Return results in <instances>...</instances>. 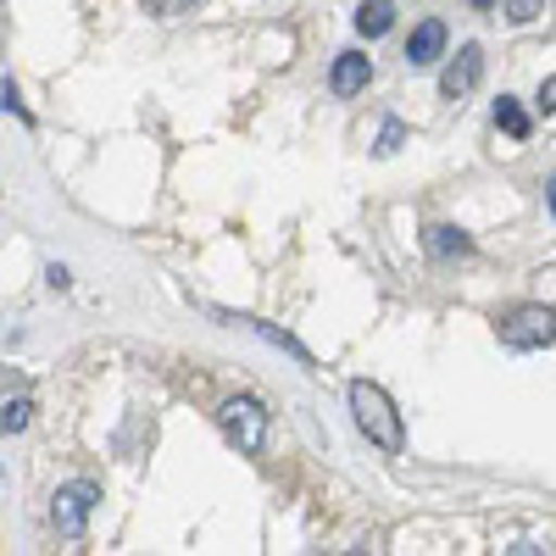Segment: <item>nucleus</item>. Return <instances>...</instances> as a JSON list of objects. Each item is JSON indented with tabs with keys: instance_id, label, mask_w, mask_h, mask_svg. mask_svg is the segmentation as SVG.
<instances>
[{
	"instance_id": "nucleus-4",
	"label": "nucleus",
	"mask_w": 556,
	"mask_h": 556,
	"mask_svg": "<svg viewBox=\"0 0 556 556\" xmlns=\"http://www.w3.org/2000/svg\"><path fill=\"white\" fill-rule=\"evenodd\" d=\"M101 506V484L96 479H73V484H62L56 495H51V529L56 534H84V523H89V513Z\"/></svg>"
},
{
	"instance_id": "nucleus-9",
	"label": "nucleus",
	"mask_w": 556,
	"mask_h": 556,
	"mask_svg": "<svg viewBox=\"0 0 556 556\" xmlns=\"http://www.w3.org/2000/svg\"><path fill=\"white\" fill-rule=\"evenodd\" d=\"M217 317H240L245 329H256V334H262L267 345H278V351H290V356H295V362L306 367V374H317V356H312V351H306V345H301L295 334H285V329H278V323H262V317H245V312H217Z\"/></svg>"
},
{
	"instance_id": "nucleus-12",
	"label": "nucleus",
	"mask_w": 556,
	"mask_h": 556,
	"mask_svg": "<svg viewBox=\"0 0 556 556\" xmlns=\"http://www.w3.org/2000/svg\"><path fill=\"white\" fill-rule=\"evenodd\" d=\"M28 417H34V401H28V395H7V406H0V429H7V434H23Z\"/></svg>"
},
{
	"instance_id": "nucleus-8",
	"label": "nucleus",
	"mask_w": 556,
	"mask_h": 556,
	"mask_svg": "<svg viewBox=\"0 0 556 556\" xmlns=\"http://www.w3.org/2000/svg\"><path fill=\"white\" fill-rule=\"evenodd\" d=\"M424 251L434 262H462V256H473V235H462L456 223H429L424 228Z\"/></svg>"
},
{
	"instance_id": "nucleus-15",
	"label": "nucleus",
	"mask_w": 556,
	"mask_h": 556,
	"mask_svg": "<svg viewBox=\"0 0 556 556\" xmlns=\"http://www.w3.org/2000/svg\"><path fill=\"white\" fill-rule=\"evenodd\" d=\"M139 7H146L151 17H178V12H190L195 0H139Z\"/></svg>"
},
{
	"instance_id": "nucleus-17",
	"label": "nucleus",
	"mask_w": 556,
	"mask_h": 556,
	"mask_svg": "<svg viewBox=\"0 0 556 556\" xmlns=\"http://www.w3.org/2000/svg\"><path fill=\"white\" fill-rule=\"evenodd\" d=\"M540 112H545V117L556 112V73H551V78L540 84Z\"/></svg>"
},
{
	"instance_id": "nucleus-13",
	"label": "nucleus",
	"mask_w": 556,
	"mask_h": 556,
	"mask_svg": "<svg viewBox=\"0 0 556 556\" xmlns=\"http://www.w3.org/2000/svg\"><path fill=\"white\" fill-rule=\"evenodd\" d=\"M406 146V123L401 117H384V128H379V139H374V156H395Z\"/></svg>"
},
{
	"instance_id": "nucleus-7",
	"label": "nucleus",
	"mask_w": 556,
	"mask_h": 556,
	"mask_svg": "<svg viewBox=\"0 0 556 556\" xmlns=\"http://www.w3.org/2000/svg\"><path fill=\"white\" fill-rule=\"evenodd\" d=\"M445 23L440 17H424L412 28V39H406V67H434L440 56H445Z\"/></svg>"
},
{
	"instance_id": "nucleus-2",
	"label": "nucleus",
	"mask_w": 556,
	"mask_h": 556,
	"mask_svg": "<svg viewBox=\"0 0 556 556\" xmlns=\"http://www.w3.org/2000/svg\"><path fill=\"white\" fill-rule=\"evenodd\" d=\"M495 340L506 351H545L556 340V312L540 306V301H523V306H506L495 317Z\"/></svg>"
},
{
	"instance_id": "nucleus-1",
	"label": "nucleus",
	"mask_w": 556,
	"mask_h": 556,
	"mask_svg": "<svg viewBox=\"0 0 556 556\" xmlns=\"http://www.w3.org/2000/svg\"><path fill=\"white\" fill-rule=\"evenodd\" d=\"M345 401H351L356 429H362L367 440H374L384 456H401V451H406V424H401L395 401L384 395V384H374V379H356V384L345 390Z\"/></svg>"
},
{
	"instance_id": "nucleus-3",
	"label": "nucleus",
	"mask_w": 556,
	"mask_h": 556,
	"mask_svg": "<svg viewBox=\"0 0 556 556\" xmlns=\"http://www.w3.org/2000/svg\"><path fill=\"white\" fill-rule=\"evenodd\" d=\"M217 424H223L228 440H235L240 456H262L267 429H273V412H267L256 395H228V401L217 406Z\"/></svg>"
},
{
	"instance_id": "nucleus-18",
	"label": "nucleus",
	"mask_w": 556,
	"mask_h": 556,
	"mask_svg": "<svg viewBox=\"0 0 556 556\" xmlns=\"http://www.w3.org/2000/svg\"><path fill=\"white\" fill-rule=\"evenodd\" d=\"M545 206H551V217H556V173H551V184H545Z\"/></svg>"
},
{
	"instance_id": "nucleus-14",
	"label": "nucleus",
	"mask_w": 556,
	"mask_h": 556,
	"mask_svg": "<svg viewBox=\"0 0 556 556\" xmlns=\"http://www.w3.org/2000/svg\"><path fill=\"white\" fill-rule=\"evenodd\" d=\"M545 7H551V0H506V23H518V28H523V23H534Z\"/></svg>"
},
{
	"instance_id": "nucleus-19",
	"label": "nucleus",
	"mask_w": 556,
	"mask_h": 556,
	"mask_svg": "<svg viewBox=\"0 0 556 556\" xmlns=\"http://www.w3.org/2000/svg\"><path fill=\"white\" fill-rule=\"evenodd\" d=\"M468 7H473V12H490V7H495V0H468Z\"/></svg>"
},
{
	"instance_id": "nucleus-11",
	"label": "nucleus",
	"mask_w": 556,
	"mask_h": 556,
	"mask_svg": "<svg viewBox=\"0 0 556 556\" xmlns=\"http://www.w3.org/2000/svg\"><path fill=\"white\" fill-rule=\"evenodd\" d=\"M490 117H495V128H501L506 139H529V134H534V117H529L523 101H513V96H501Z\"/></svg>"
},
{
	"instance_id": "nucleus-6",
	"label": "nucleus",
	"mask_w": 556,
	"mask_h": 556,
	"mask_svg": "<svg viewBox=\"0 0 556 556\" xmlns=\"http://www.w3.org/2000/svg\"><path fill=\"white\" fill-rule=\"evenodd\" d=\"M374 84V56H362V51H340L334 56V67H329V89L340 101H351V96H362V89Z\"/></svg>"
},
{
	"instance_id": "nucleus-10",
	"label": "nucleus",
	"mask_w": 556,
	"mask_h": 556,
	"mask_svg": "<svg viewBox=\"0 0 556 556\" xmlns=\"http://www.w3.org/2000/svg\"><path fill=\"white\" fill-rule=\"evenodd\" d=\"M395 28V7H390V0H362V7H356V34L362 39H384Z\"/></svg>"
},
{
	"instance_id": "nucleus-5",
	"label": "nucleus",
	"mask_w": 556,
	"mask_h": 556,
	"mask_svg": "<svg viewBox=\"0 0 556 556\" xmlns=\"http://www.w3.org/2000/svg\"><path fill=\"white\" fill-rule=\"evenodd\" d=\"M479 84H484V45H462V51L445 62V73H440V96L445 101H468Z\"/></svg>"
},
{
	"instance_id": "nucleus-16",
	"label": "nucleus",
	"mask_w": 556,
	"mask_h": 556,
	"mask_svg": "<svg viewBox=\"0 0 556 556\" xmlns=\"http://www.w3.org/2000/svg\"><path fill=\"white\" fill-rule=\"evenodd\" d=\"M0 106H7L12 117H23V123H34V117H28V106H23V96H17V84H12V78L0 84Z\"/></svg>"
}]
</instances>
